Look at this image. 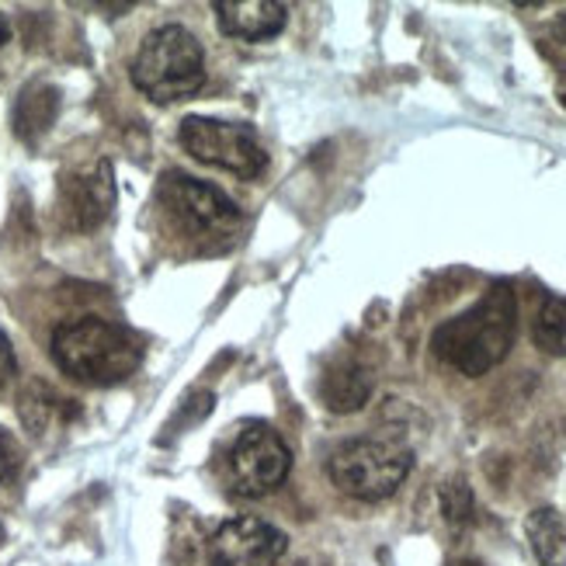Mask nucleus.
<instances>
[{"instance_id": "f257e3e1", "label": "nucleus", "mask_w": 566, "mask_h": 566, "mask_svg": "<svg viewBox=\"0 0 566 566\" xmlns=\"http://www.w3.org/2000/svg\"><path fill=\"white\" fill-rule=\"evenodd\" d=\"M514 334H518V300L507 282H497L483 292L476 306L446 319L431 334V352L455 373L476 379L507 358Z\"/></svg>"}, {"instance_id": "f03ea898", "label": "nucleus", "mask_w": 566, "mask_h": 566, "mask_svg": "<svg viewBox=\"0 0 566 566\" xmlns=\"http://www.w3.org/2000/svg\"><path fill=\"white\" fill-rule=\"evenodd\" d=\"M53 361L77 382L115 386L139 368L143 348L126 327L102 316H81L53 331Z\"/></svg>"}, {"instance_id": "7ed1b4c3", "label": "nucleus", "mask_w": 566, "mask_h": 566, "mask_svg": "<svg viewBox=\"0 0 566 566\" xmlns=\"http://www.w3.org/2000/svg\"><path fill=\"white\" fill-rule=\"evenodd\" d=\"M133 84L157 105L185 102L206 87V53L181 24H164L143 39L133 60Z\"/></svg>"}, {"instance_id": "20e7f679", "label": "nucleus", "mask_w": 566, "mask_h": 566, "mask_svg": "<svg viewBox=\"0 0 566 566\" xmlns=\"http://www.w3.org/2000/svg\"><path fill=\"white\" fill-rule=\"evenodd\" d=\"M413 470V452L397 438H348L331 452L327 473L340 494L355 501H386Z\"/></svg>"}, {"instance_id": "39448f33", "label": "nucleus", "mask_w": 566, "mask_h": 566, "mask_svg": "<svg viewBox=\"0 0 566 566\" xmlns=\"http://www.w3.org/2000/svg\"><path fill=\"white\" fill-rule=\"evenodd\" d=\"M160 206L191 237H233L240 227V209L227 191L188 178L181 170H167L157 188Z\"/></svg>"}, {"instance_id": "423d86ee", "label": "nucleus", "mask_w": 566, "mask_h": 566, "mask_svg": "<svg viewBox=\"0 0 566 566\" xmlns=\"http://www.w3.org/2000/svg\"><path fill=\"white\" fill-rule=\"evenodd\" d=\"M178 139L185 146V154H191L199 164L223 167L237 178H261L268 167V154L258 143V136L248 126H237V122L188 115L181 122Z\"/></svg>"}, {"instance_id": "0eeeda50", "label": "nucleus", "mask_w": 566, "mask_h": 566, "mask_svg": "<svg viewBox=\"0 0 566 566\" xmlns=\"http://www.w3.org/2000/svg\"><path fill=\"white\" fill-rule=\"evenodd\" d=\"M292 452L272 424H248L230 449V483L240 497H268L285 483Z\"/></svg>"}, {"instance_id": "6e6552de", "label": "nucleus", "mask_w": 566, "mask_h": 566, "mask_svg": "<svg viewBox=\"0 0 566 566\" xmlns=\"http://www.w3.org/2000/svg\"><path fill=\"white\" fill-rule=\"evenodd\" d=\"M289 549L285 532L272 522L240 514L216 528L209 538V563L212 566H279Z\"/></svg>"}, {"instance_id": "1a4fd4ad", "label": "nucleus", "mask_w": 566, "mask_h": 566, "mask_svg": "<svg viewBox=\"0 0 566 566\" xmlns=\"http://www.w3.org/2000/svg\"><path fill=\"white\" fill-rule=\"evenodd\" d=\"M112 209H115V178L108 160L70 170V175L60 178V216L70 230L91 233L105 223Z\"/></svg>"}, {"instance_id": "9d476101", "label": "nucleus", "mask_w": 566, "mask_h": 566, "mask_svg": "<svg viewBox=\"0 0 566 566\" xmlns=\"http://www.w3.org/2000/svg\"><path fill=\"white\" fill-rule=\"evenodd\" d=\"M216 21L230 39L268 42L285 29L289 8L282 0H216Z\"/></svg>"}, {"instance_id": "9b49d317", "label": "nucleus", "mask_w": 566, "mask_h": 566, "mask_svg": "<svg viewBox=\"0 0 566 566\" xmlns=\"http://www.w3.org/2000/svg\"><path fill=\"white\" fill-rule=\"evenodd\" d=\"M373 386H376L373 368L355 355H344V358H334L327 365L324 379H319V400L334 413H355L373 397Z\"/></svg>"}, {"instance_id": "f8f14e48", "label": "nucleus", "mask_w": 566, "mask_h": 566, "mask_svg": "<svg viewBox=\"0 0 566 566\" xmlns=\"http://www.w3.org/2000/svg\"><path fill=\"white\" fill-rule=\"evenodd\" d=\"M60 115V91L45 81L29 84L14 102V133L24 143H39Z\"/></svg>"}, {"instance_id": "ddd939ff", "label": "nucleus", "mask_w": 566, "mask_h": 566, "mask_svg": "<svg viewBox=\"0 0 566 566\" xmlns=\"http://www.w3.org/2000/svg\"><path fill=\"white\" fill-rule=\"evenodd\" d=\"M532 553L543 566H566V518L556 507H535L525 522Z\"/></svg>"}, {"instance_id": "4468645a", "label": "nucleus", "mask_w": 566, "mask_h": 566, "mask_svg": "<svg viewBox=\"0 0 566 566\" xmlns=\"http://www.w3.org/2000/svg\"><path fill=\"white\" fill-rule=\"evenodd\" d=\"M532 337L538 352L556 355V358L566 355V295H549V300L538 306Z\"/></svg>"}, {"instance_id": "2eb2a0df", "label": "nucleus", "mask_w": 566, "mask_h": 566, "mask_svg": "<svg viewBox=\"0 0 566 566\" xmlns=\"http://www.w3.org/2000/svg\"><path fill=\"white\" fill-rule=\"evenodd\" d=\"M441 514L452 528H462L473 522V490L465 486V480H452L441 486Z\"/></svg>"}, {"instance_id": "dca6fc26", "label": "nucleus", "mask_w": 566, "mask_h": 566, "mask_svg": "<svg viewBox=\"0 0 566 566\" xmlns=\"http://www.w3.org/2000/svg\"><path fill=\"white\" fill-rule=\"evenodd\" d=\"M18 459H21V452H18V441L0 428V483H4L14 470H18Z\"/></svg>"}, {"instance_id": "f3484780", "label": "nucleus", "mask_w": 566, "mask_h": 566, "mask_svg": "<svg viewBox=\"0 0 566 566\" xmlns=\"http://www.w3.org/2000/svg\"><path fill=\"white\" fill-rule=\"evenodd\" d=\"M18 373V358H14V348H11V340L8 334L0 331V389H4Z\"/></svg>"}, {"instance_id": "a211bd4d", "label": "nucleus", "mask_w": 566, "mask_h": 566, "mask_svg": "<svg viewBox=\"0 0 566 566\" xmlns=\"http://www.w3.org/2000/svg\"><path fill=\"white\" fill-rule=\"evenodd\" d=\"M8 35H11V29H8V21H4V14H0V45L8 42Z\"/></svg>"}, {"instance_id": "6ab92c4d", "label": "nucleus", "mask_w": 566, "mask_h": 566, "mask_svg": "<svg viewBox=\"0 0 566 566\" xmlns=\"http://www.w3.org/2000/svg\"><path fill=\"white\" fill-rule=\"evenodd\" d=\"M559 32L566 35V11H563V18H559Z\"/></svg>"}, {"instance_id": "aec40b11", "label": "nucleus", "mask_w": 566, "mask_h": 566, "mask_svg": "<svg viewBox=\"0 0 566 566\" xmlns=\"http://www.w3.org/2000/svg\"><path fill=\"white\" fill-rule=\"evenodd\" d=\"M455 566H480V563H473V559H462V563H455Z\"/></svg>"}]
</instances>
